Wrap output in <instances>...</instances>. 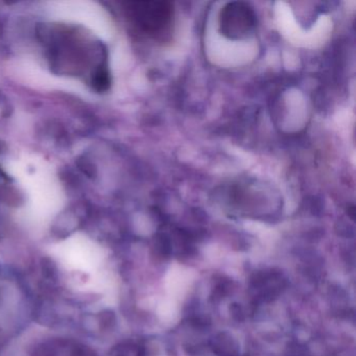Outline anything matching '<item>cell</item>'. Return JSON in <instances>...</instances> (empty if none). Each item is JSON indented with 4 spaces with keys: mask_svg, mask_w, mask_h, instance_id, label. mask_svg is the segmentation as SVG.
I'll use <instances>...</instances> for the list:
<instances>
[{
    "mask_svg": "<svg viewBox=\"0 0 356 356\" xmlns=\"http://www.w3.org/2000/svg\"><path fill=\"white\" fill-rule=\"evenodd\" d=\"M91 84L97 92H105L111 86V78L108 67L104 64L97 66V70L92 74Z\"/></svg>",
    "mask_w": 356,
    "mask_h": 356,
    "instance_id": "obj_3",
    "label": "cell"
},
{
    "mask_svg": "<svg viewBox=\"0 0 356 356\" xmlns=\"http://www.w3.org/2000/svg\"><path fill=\"white\" fill-rule=\"evenodd\" d=\"M220 32L230 40H243L253 34L256 14L253 8L241 1L229 3L220 14Z\"/></svg>",
    "mask_w": 356,
    "mask_h": 356,
    "instance_id": "obj_2",
    "label": "cell"
},
{
    "mask_svg": "<svg viewBox=\"0 0 356 356\" xmlns=\"http://www.w3.org/2000/svg\"><path fill=\"white\" fill-rule=\"evenodd\" d=\"M127 11L133 24L155 40L165 41L174 26V5L170 1H132Z\"/></svg>",
    "mask_w": 356,
    "mask_h": 356,
    "instance_id": "obj_1",
    "label": "cell"
}]
</instances>
